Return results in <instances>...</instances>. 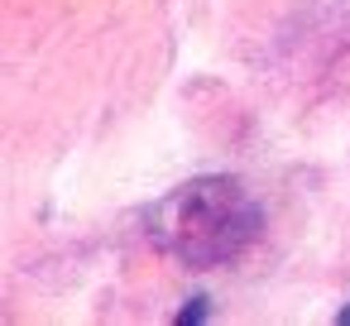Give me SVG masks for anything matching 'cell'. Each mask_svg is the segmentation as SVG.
Instances as JSON below:
<instances>
[{
    "label": "cell",
    "mask_w": 350,
    "mask_h": 326,
    "mask_svg": "<svg viewBox=\"0 0 350 326\" xmlns=\"http://www.w3.org/2000/svg\"><path fill=\"white\" fill-rule=\"evenodd\" d=\"M264 230L259 202L230 178H192L154 206V245L187 269L235 264Z\"/></svg>",
    "instance_id": "1"
},
{
    "label": "cell",
    "mask_w": 350,
    "mask_h": 326,
    "mask_svg": "<svg viewBox=\"0 0 350 326\" xmlns=\"http://www.w3.org/2000/svg\"><path fill=\"white\" fill-rule=\"evenodd\" d=\"M206 316V297H192L183 312H178V326H187V321H202Z\"/></svg>",
    "instance_id": "2"
},
{
    "label": "cell",
    "mask_w": 350,
    "mask_h": 326,
    "mask_svg": "<svg viewBox=\"0 0 350 326\" xmlns=\"http://www.w3.org/2000/svg\"><path fill=\"white\" fill-rule=\"evenodd\" d=\"M336 321H350V307H340V312H336Z\"/></svg>",
    "instance_id": "3"
}]
</instances>
